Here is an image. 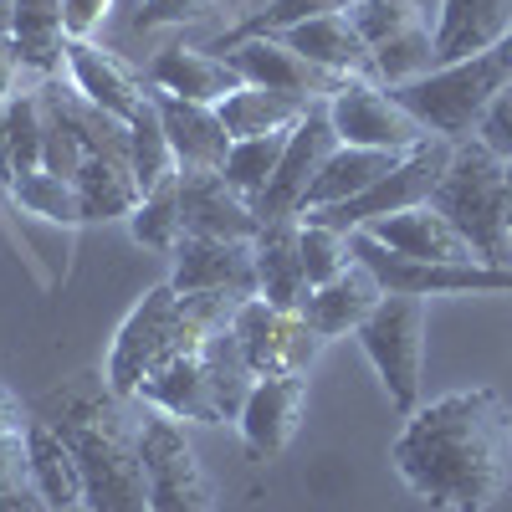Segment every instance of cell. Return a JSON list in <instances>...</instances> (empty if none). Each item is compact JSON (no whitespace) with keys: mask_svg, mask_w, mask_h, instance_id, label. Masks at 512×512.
<instances>
[{"mask_svg":"<svg viewBox=\"0 0 512 512\" xmlns=\"http://www.w3.org/2000/svg\"><path fill=\"white\" fill-rule=\"evenodd\" d=\"M395 472L441 512H487L512 477V410L497 390H456L405 415Z\"/></svg>","mask_w":512,"mask_h":512,"instance_id":"6da1fadb","label":"cell"},{"mask_svg":"<svg viewBox=\"0 0 512 512\" xmlns=\"http://www.w3.org/2000/svg\"><path fill=\"white\" fill-rule=\"evenodd\" d=\"M36 420L72 446L82 466V502L93 512H149L139 415L108 384V374H77L36 400Z\"/></svg>","mask_w":512,"mask_h":512,"instance_id":"7a4b0ae2","label":"cell"},{"mask_svg":"<svg viewBox=\"0 0 512 512\" xmlns=\"http://www.w3.org/2000/svg\"><path fill=\"white\" fill-rule=\"evenodd\" d=\"M241 303H246V297H236V292H175L169 282L144 292V303L123 318V328L113 338L108 384L123 400H134L139 384L154 369L200 354L210 333L231 328Z\"/></svg>","mask_w":512,"mask_h":512,"instance_id":"3957f363","label":"cell"},{"mask_svg":"<svg viewBox=\"0 0 512 512\" xmlns=\"http://www.w3.org/2000/svg\"><path fill=\"white\" fill-rule=\"evenodd\" d=\"M431 205L472 241L477 262L487 267H512V164L497 159L487 144L466 139L451 154V169L441 175Z\"/></svg>","mask_w":512,"mask_h":512,"instance_id":"277c9868","label":"cell"},{"mask_svg":"<svg viewBox=\"0 0 512 512\" xmlns=\"http://www.w3.org/2000/svg\"><path fill=\"white\" fill-rule=\"evenodd\" d=\"M507 82H512V36L497 41L482 57L446 62V67L405 82V88H390V93L431 128L436 139L466 144V139H477V123L487 118V108L497 103V93Z\"/></svg>","mask_w":512,"mask_h":512,"instance_id":"5b68a950","label":"cell"},{"mask_svg":"<svg viewBox=\"0 0 512 512\" xmlns=\"http://www.w3.org/2000/svg\"><path fill=\"white\" fill-rule=\"evenodd\" d=\"M451 154H456V144H446V139H425L420 149H410V154L390 169V175H379L364 195H354V200H344V205L308 210V216H297V221L333 226V231L354 236V231H364V226H374V221H384V216H400V210L431 205L441 175L451 169Z\"/></svg>","mask_w":512,"mask_h":512,"instance_id":"8992f818","label":"cell"},{"mask_svg":"<svg viewBox=\"0 0 512 512\" xmlns=\"http://www.w3.org/2000/svg\"><path fill=\"white\" fill-rule=\"evenodd\" d=\"M359 344L374 364V374L390 390V405L400 415L420 410V369H425V297L384 292V303L359 323Z\"/></svg>","mask_w":512,"mask_h":512,"instance_id":"52a82bcc","label":"cell"},{"mask_svg":"<svg viewBox=\"0 0 512 512\" xmlns=\"http://www.w3.org/2000/svg\"><path fill=\"white\" fill-rule=\"evenodd\" d=\"M139 451H144V482L149 512H216V492L205 482V466L185 441V425L144 405L139 420Z\"/></svg>","mask_w":512,"mask_h":512,"instance_id":"ba28073f","label":"cell"},{"mask_svg":"<svg viewBox=\"0 0 512 512\" xmlns=\"http://www.w3.org/2000/svg\"><path fill=\"white\" fill-rule=\"evenodd\" d=\"M328 118L338 144L349 149H384V154H410L425 139H436L395 93H384L379 82H359L349 77L344 88L328 98Z\"/></svg>","mask_w":512,"mask_h":512,"instance_id":"9c48e42d","label":"cell"},{"mask_svg":"<svg viewBox=\"0 0 512 512\" xmlns=\"http://www.w3.org/2000/svg\"><path fill=\"white\" fill-rule=\"evenodd\" d=\"M338 149V134H333V118H328V103H313L308 118L287 134V149L277 159V175L267 180V190L251 200L256 221L272 226V221H297L308 205V190L318 180V169L328 164V154Z\"/></svg>","mask_w":512,"mask_h":512,"instance_id":"30bf717a","label":"cell"},{"mask_svg":"<svg viewBox=\"0 0 512 512\" xmlns=\"http://www.w3.org/2000/svg\"><path fill=\"white\" fill-rule=\"evenodd\" d=\"M354 256L379 277L384 292L405 297H441V292H502L512 287V267H487V262H410L379 246L374 236L354 231Z\"/></svg>","mask_w":512,"mask_h":512,"instance_id":"8fae6325","label":"cell"},{"mask_svg":"<svg viewBox=\"0 0 512 512\" xmlns=\"http://www.w3.org/2000/svg\"><path fill=\"white\" fill-rule=\"evenodd\" d=\"M236 338H241V354L251 359L256 374H308L323 338L308 328V318L297 308H272L267 297H246L236 308Z\"/></svg>","mask_w":512,"mask_h":512,"instance_id":"7c38bea8","label":"cell"},{"mask_svg":"<svg viewBox=\"0 0 512 512\" xmlns=\"http://www.w3.org/2000/svg\"><path fill=\"white\" fill-rule=\"evenodd\" d=\"M226 62L241 72V82L251 88H267V93H282V98H297V103H328L349 77H333L323 67H313L308 57H297L282 36H246L236 47H226Z\"/></svg>","mask_w":512,"mask_h":512,"instance_id":"4fadbf2b","label":"cell"},{"mask_svg":"<svg viewBox=\"0 0 512 512\" xmlns=\"http://www.w3.org/2000/svg\"><path fill=\"white\" fill-rule=\"evenodd\" d=\"M308 415V379L303 374H267L256 379V390L236 420V431L251 456H282L297 436V425Z\"/></svg>","mask_w":512,"mask_h":512,"instance_id":"5bb4252c","label":"cell"},{"mask_svg":"<svg viewBox=\"0 0 512 512\" xmlns=\"http://www.w3.org/2000/svg\"><path fill=\"white\" fill-rule=\"evenodd\" d=\"M154 108H159L164 139H169L180 175H221L226 154H231V134H226L221 113L205 103H185L175 93H154Z\"/></svg>","mask_w":512,"mask_h":512,"instance_id":"9a60e30c","label":"cell"},{"mask_svg":"<svg viewBox=\"0 0 512 512\" xmlns=\"http://www.w3.org/2000/svg\"><path fill=\"white\" fill-rule=\"evenodd\" d=\"M175 292H236L256 297V251L251 241H216V236H185L175 251Z\"/></svg>","mask_w":512,"mask_h":512,"instance_id":"2e32d148","label":"cell"},{"mask_svg":"<svg viewBox=\"0 0 512 512\" xmlns=\"http://www.w3.org/2000/svg\"><path fill=\"white\" fill-rule=\"evenodd\" d=\"M180 216H185V236H216V241L262 236L251 200L236 195L226 175H180Z\"/></svg>","mask_w":512,"mask_h":512,"instance_id":"e0dca14e","label":"cell"},{"mask_svg":"<svg viewBox=\"0 0 512 512\" xmlns=\"http://www.w3.org/2000/svg\"><path fill=\"white\" fill-rule=\"evenodd\" d=\"M364 236L390 246L395 256H410V262H477L472 241L436 205H415V210H400V216H384V221L364 226Z\"/></svg>","mask_w":512,"mask_h":512,"instance_id":"ac0fdd59","label":"cell"},{"mask_svg":"<svg viewBox=\"0 0 512 512\" xmlns=\"http://www.w3.org/2000/svg\"><path fill=\"white\" fill-rule=\"evenodd\" d=\"M512 36V0H441L436 11V67L492 52Z\"/></svg>","mask_w":512,"mask_h":512,"instance_id":"d6986e66","label":"cell"},{"mask_svg":"<svg viewBox=\"0 0 512 512\" xmlns=\"http://www.w3.org/2000/svg\"><path fill=\"white\" fill-rule=\"evenodd\" d=\"M384 303V287L379 277L354 256V267L344 277H333L323 287H308V297L297 303V313L308 318V328L318 338H338V333H359V323Z\"/></svg>","mask_w":512,"mask_h":512,"instance_id":"ffe728a7","label":"cell"},{"mask_svg":"<svg viewBox=\"0 0 512 512\" xmlns=\"http://www.w3.org/2000/svg\"><path fill=\"white\" fill-rule=\"evenodd\" d=\"M67 82L88 103H98L103 113H113L123 123L149 103V93L139 88V77L128 72L113 52H103L98 41H67Z\"/></svg>","mask_w":512,"mask_h":512,"instance_id":"44dd1931","label":"cell"},{"mask_svg":"<svg viewBox=\"0 0 512 512\" xmlns=\"http://www.w3.org/2000/svg\"><path fill=\"white\" fill-rule=\"evenodd\" d=\"M149 77H154L159 93H175V98L205 103V108H221L236 88H246L241 72L226 57L205 52V47H169V52H159Z\"/></svg>","mask_w":512,"mask_h":512,"instance_id":"7402d4cb","label":"cell"},{"mask_svg":"<svg viewBox=\"0 0 512 512\" xmlns=\"http://www.w3.org/2000/svg\"><path fill=\"white\" fill-rule=\"evenodd\" d=\"M282 41H287L297 57H308L313 67H323V72H333V77L374 82V52H369V41L354 31L349 16H318V21H303V26L282 31Z\"/></svg>","mask_w":512,"mask_h":512,"instance_id":"603a6c76","label":"cell"},{"mask_svg":"<svg viewBox=\"0 0 512 512\" xmlns=\"http://www.w3.org/2000/svg\"><path fill=\"white\" fill-rule=\"evenodd\" d=\"M256 251V297H267L272 308H297L308 297V272L303 251H297V221H272L251 241Z\"/></svg>","mask_w":512,"mask_h":512,"instance_id":"cb8c5ba5","label":"cell"},{"mask_svg":"<svg viewBox=\"0 0 512 512\" xmlns=\"http://www.w3.org/2000/svg\"><path fill=\"white\" fill-rule=\"evenodd\" d=\"M72 185H77V200H82V221H128L144 200L134 164L113 159V154H88L82 169L72 175Z\"/></svg>","mask_w":512,"mask_h":512,"instance_id":"d4e9b609","label":"cell"},{"mask_svg":"<svg viewBox=\"0 0 512 512\" xmlns=\"http://www.w3.org/2000/svg\"><path fill=\"white\" fill-rule=\"evenodd\" d=\"M139 405L169 415V420H195V425H221L216 405H210V390H205V369H200V354L190 359H175V364H164L154 369L144 384H139Z\"/></svg>","mask_w":512,"mask_h":512,"instance_id":"484cf974","label":"cell"},{"mask_svg":"<svg viewBox=\"0 0 512 512\" xmlns=\"http://www.w3.org/2000/svg\"><path fill=\"white\" fill-rule=\"evenodd\" d=\"M200 369H205V390H210V405H216L221 420H241L251 390H256V374L251 359L241 354V338L236 328H216L205 338V349H200Z\"/></svg>","mask_w":512,"mask_h":512,"instance_id":"4316f807","label":"cell"},{"mask_svg":"<svg viewBox=\"0 0 512 512\" xmlns=\"http://www.w3.org/2000/svg\"><path fill=\"white\" fill-rule=\"evenodd\" d=\"M26 451H31V487L47 497L57 512H72L82 502V466L72 456V446L52 431L47 420H36L26 425Z\"/></svg>","mask_w":512,"mask_h":512,"instance_id":"83f0119b","label":"cell"},{"mask_svg":"<svg viewBox=\"0 0 512 512\" xmlns=\"http://www.w3.org/2000/svg\"><path fill=\"white\" fill-rule=\"evenodd\" d=\"M405 154H384V149H349V144H338L328 154V164L318 169V180L308 190V205H303V216L308 210H323V205H344L354 195H364L379 175H390V169L400 164Z\"/></svg>","mask_w":512,"mask_h":512,"instance_id":"f1b7e54d","label":"cell"},{"mask_svg":"<svg viewBox=\"0 0 512 512\" xmlns=\"http://www.w3.org/2000/svg\"><path fill=\"white\" fill-rule=\"evenodd\" d=\"M221 123H226V134L231 144L241 139H272V134H292L297 123L308 118V103H297V98H282V93H267V88H236L221 108Z\"/></svg>","mask_w":512,"mask_h":512,"instance_id":"f546056e","label":"cell"},{"mask_svg":"<svg viewBox=\"0 0 512 512\" xmlns=\"http://www.w3.org/2000/svg\"><path fill=\"white\" fill-rule=\"evenodd\" d=\"M128 164H134V175H139V190H159L180 175V164L175 154H169V139H164V123H159V108H154V93L149 103L128 118Z\"/></svg>","mask_w":512,"mask_h":512,"instance_id":"4dcf8cb0","label":"cell"},{"mask_svg":"<svg viewBox=\"0 0 512 512\" xmlns=\"http://www.w3.org/2000/svg\"><path fill=\"white\" fill-rule=\"evenodd\" d=\"M11 200L21 210L41 221H57V226H82V200H77V185L67 175H52V169H31V175H16L11 185Z\"/></svg>","mask_w":512,"mask_h":512,"instance_id":"1f68e13d","label":"cell"},{"mask_svg":"<svg viewBox=\"0 0 512 512\" xmlns=\"http://www.w3.org/2000/svg\"><path fill=\"white\" fill-rule=\"evenodd\" d=\"M128 231H134V241H139V246H149V251H169V256L180 251V241H185L180 175L169 180V185H159V190H149V195L139 200V210L128 216Z\"/></svg>","mask_w":512,"mask_h":512,"instance_id":"d6a6232c","label":"cell"},{"mask_svg":"<svg viewBox=\"0 0 512 512\" xmlns=\"http://www.w3.org/2000/svg\"><path fill=\"white\" fill-rule=\"evenodd\" d=\"M349 6L354 0H267L251 21H241L231 36H221L216 47H205V52H226V47H236V41H246V36H282V31L303 26V21H318V16H344Z\"/></svg>","mask_w":512,"mask_h":512,"instance_id":"836d02e7","label":"cell"},{"mask_svg":"<svg viewBox=\"0 0 512 512\" xmlns=\"http://www.w3.org/2000/svg\"><path fill=\"white\" fill-rule=\"evenodd\" d=\"M425 72H436V26H415L374 47V82H384V88H405Z\"/></svg>","mask_w":512,"mask_h":512,"instance_id":"e575fe53","label":"cell"},{"mask_svg":"<svg viewBox=\"0 0 512 512\" xmlns=\"http://www.w3.org/2000/svg\"><path fill=\"white\" fill-rule=\"evenodd\" d=\"M344 16L354 21V31L374 52V47H384V41H395L415 26H431V0H354Z\"/></svg>","mask_w":512,"mask_h":512,"instance_id":"d590c367","label":"cell"},{"mask_svg":"<svg viewBox=\"0 0 512 512\" xmlns=\"http://www.w3.org/2000/svg\"><path fill=\"white\" fill-rule=\"evenodd\" d=\"M297 251H303V272H308V287H323V282L344 277V272L354 267V236L333 231V226L297 221Z\"/></svg>","mask_w":512,"mask_h":512,"instance_id":"8d00e7d4","label":"cell"},{"mask_svg":"<svg viewBox=\"0 0 512 512\" xmlns=\"http://www.w3.org/2000/svg\"><path fill=\"white\" fill-rule=\"evenodd\" d=\"M282 149H287V134H272V139H241V144H231V154H226V185L236 190V195H246V200H256L267 190V180L277 175V159H282Z\"/></svg>","mask_w":512,"mask_h":512,"instance_id":"74e56055","label":"cell"},{"mask_svg":"<svg viewBox=\"0 0 512 512\" xmlns=\"http://www.w3.org/2000/svg\"><path fill=\"white\" fill-rule=\"evenodd\" d=\"M11 113V169L16 175H31L41 169V103H36V88L16 93L6 103Z\"/></svg>","mask_w":512,"mask_h":512,"instance_id":"f35d334b","label":"cell"},{"mask_svg":"<svg viewBox=\"0 0 512 512\" xmlns=\"http://www.w3.org/2000/svg\"><path fill=\"white\" fill-rule=\"evenodd\" d=\"M216 0H139L134 11V31H159V26H185V21H200Z\"/></svg>","mask_w":512,"mask_h":512,"instance_id":"ab89813d","label":"cell"},{"mask_svg":"<svg viewBox=\"0 0 512 512\" xmlns=\"http://www.w3.org/2000/svg\"><path fill=\"white\" fill-rule=\"evenodd\" d=\"M477 144H487L497 159L512 164V82L497 93V103L487 108V118L477 123Z\"/></svg>","mask_w":512,"mask_h":512,"instance_id":"60d3db41","label":"cell"},{"mask_svg":"<svg viewBox=\"0 0 512 512\" xmlns=\"http://www.w3.org/2000/svg\"><path fill=\"white\" fill-rule=\"evenodd\" d=\"M113 0H62V31L67 41H93V31L108 21Z\"/></svg>","mask_w":512,"mask_h":512,"instance_id":"b9f144b4","label":"cell"},{"mask_svg":"<svg viewBox=\"0 0 512 512\" xmlns=\"http://www.w3.org/2000/svg\"><path fill=\"white\" fill-rule=\"evenodd\" d=\"M31 487V451H26V431L21 436H0V497Z\"/></svg>","mask_w":512,"mask_h":512,"instance_id":"7bdbcfd3","label":"cell"},{"mask_svg":"<svg viewBox=\"0 0 512 512\" xmlns=\"http://www.w3.org/2000/svg\"><path fill=\"white\" fill-rule=\"evenodd\" d=\"M26 425H31V420H26L21 400H16V395L6 390V384H0V436H21Z\"/></svg>","mask_w":512,"mask_h":512,"instance_id":"ee69618b","label":"cell"},{"mask_svg":"<svg viewBox=\"0 0 512 512\" xmlns=\"http://www.w3.org/2000/svg\"><path fill=\"white\" fill-rule=\"evenodd\" d=\"M0 512H57L47 497H41L36 487H16V492H6L0 497Z\"/></svg>","mask_w":512,"mask_h":512,"instance_id":"f6af8a7d","label":"cell"},{"mask_svg":"<svg viewBox=\"0 0 512 512\" xmlns=\"http://www.w3.org/2000/svg\"><path fill=\"white\" fill-rule=\"evenodd\" d=\"M16 169H11V113L0 103V185H11Z\"/></svg>","mask_w":512,"mask_h":512,"instance_id":"bcb514c9","label":"cell"},{"mask_svg":"<svg viewBox=\"0 0 512 512\" xmlns=\"http://www.w3.org/2000/svg\"><path fill=\"white\" fill-rule=\"evenodd\" d=\"M11 31V0H0V36Z\"/></svg>","mask_w":512,"mask_h":512,"instance_id":"7dc6e473","label":"cell"},{"mask_svg":"<svg viewBox=\"0 0 512 512\" xmlns=\"http://www.w3.org/2000/svg\"><path fill=\"white\" fill-rule=\"evenodd\" d=\"M72 512H93V507H88V502H77V507H72Z\"/></svg>","mask_w":512,"mask_h":512,"instance_id":"c3c4849f","label":"cell"},{"mask_svg":"<svg viewBox=\"0 0 512 512\" xmlns=\"http://www.w3.org/2000/svg\"><path fill=\"white\" fill-rule=\"evenodd\" d=\"M507 216H512V205H507Z\"/></svg>","mask_w":512,"mask_h":512,"instance_id":"681fc988","label":"cell"}]
</instances>
